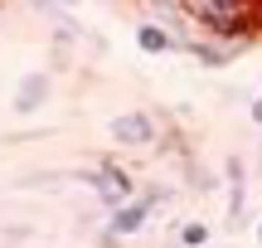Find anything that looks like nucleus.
Returning <instances> with one entry per match:
<instances>
[{
	"mask_svg": "<svg viewBox=\"0 0 262 248\" xmlns=\"http://www.w3.org/2000/svg\"><path fill=\"white\" fill-rule=\"evenodd\" d=\"M49 97H54V78L44 73V68H34V73H25L15 83V97H10V112L15 117H34L39 107L49 102Z\"/></svg>",
	"mask_w": 262,
	"mask_h": 248,
	"instance_id": "obj_4",
	"label": "nucleus"
},
{
	"mask_svg": "<svg viewBox=\"0 0 262 248\" xmlns=\"http://www.w3.org/2000/svg\"><path fill=\"white\" fill-rule=\"evenodd\" d=\"M180 10L189 15V25L209 29L233 54L262 34V0H180Z\"/></svg>",
	"mask_w": 262,
	"mask_h": 248,
	"instance_id": "obj_1",
	"label": "nucleus"
},
{
	"mask_svg": "<svg viewBox=\"0 0 262 248\" xmlns=\"http://www.w3.org/2000/svg\"><path fill=\"white\" fill-rule=\"evenodd\" d=\"M107 136H112L117 146H131V151H146V146H160V117L156 112H117L112 122H107Z\"/></svg>",
	"mask_w": 262,
	"mask_h": 248,
	"instance_id": "obj_2",
	"label": "nucleus"
},
{
	"mask_svg": "<svg viewBox=\"0 0 262 248\" xmlns=\"http://www.w3.org/2000/svg\"><path fill=\"white\" fill-rule=\"evenodd\" d=\"M257 166H262V146H257Z\"/></svg>",
	"mask_w": 262,
	"mask_h": 248,
	"instance_id": "obj_14",
	"label": "nucleus"
},
{
	"mask_svg": "<svg viewBox=\"0 0 262 248\" xmlns=\"http://www.w3.org/2000/svg\"><path fill=\"white\" fill-rule=\"evenodd\" d=\"M180 161H185V180H189V190H199V195H214V171H204V166H199V156H180Z\"/></svg>",
	"mask_w": 262,
	"mask_h": 248,
	"instance_id": "obj_8",
	"label": "nucleus"
},
{
	"mask_svg": "<svg viewBox=\"0 0 262 248\" xmlns=\"http://www.w3.org/2000/svg\"><path fill=\"white\" fill-rule=\"evenodd\" d=\"M180 54H189L194 64H204V68L233 64V49H228V44H209V39H180Z\"/></svg>",
	"mask_w": 262,
	"mask_h": 248,
	"instance_id": "obj_5",
	"label": "nucleus"
},
{
	"mask_svg": "<svg viewBox=\"0 0 262 248\" xmlns=\"http://www.w3.org/2000/svg\"><path fill=\"white\" fill-rule=\"evenodd\" d=\"M257 93H262V88H257Z\"/></svg>",
	"mask_w": 262,
	"mask_h": 248,
	"instance_id": "obj_15",
	"label": "nucleus"
},
{
	"mask_svg": "<svg viewBox=\"0 0 262 248\" xmlns=\"http://www.w3.org/2000/svg\"><path fill=\"white\" fill-rule=\"evenodd\" d=\"M136 49L141 54H170V49H180V39L165 25H156V19H141L136 25Z\"/></svg>",
	"mask_w": 262,
	"mask_h": 248,
	"instance_id": "obj_6",
	"label": "nucleus"
},
{
	"mask_svg": "<svg viewBox=\"0 0 262 248\" xmlns=\"http://www.w3.org/2000/svg\"><path fill=\"white\" fill-rule=\"evenodd\" d=\"M58 5H63V10H68V5H78V0H58Z\"/></svg>",
	"mask_w": 262,
	"mask_h": 248,
	"instance_id": "obj_13",
	"label": "nucleus"
},
{
	"mask_svg": "<svg viewBox=\"0 0 262 248\" xmlns=\"http://www.w3.org/2000/svg\"><path fill=\"white\" fill-rule=\"evenodd\" d=\"M248 117H253V122H257V127H262V93H257V97H253V107H248Z\"/></svg>",
	"mask_w": 262,
	"mask_h": 248,
	"instance_id": "obj_11",
	"label": "nucleus"
},
{
	"mask_svg": "<svg viewBox=\"0 0 262 248\" xmlns=\"http://www.w3.org/2000/svg\"><path fill=\"white\" fill-rule=\"evenodd\" d=\"M209 239H214V229L204 219H185L175 229V248H209Z\"/></svg>",
	"mask_w": 262,
	"mask_h": 248,
	"instance_id": "obj_7",
	"label": "nucleus"
},
{
	"mask_svg": "<svg viewBox=\"0 0 262 248\" xmlns=\"http://www.w3.org/2000/svg\"><path fill=\"white\" fill-rule=\"evenodd\" d=\"M25 243H29V224H10L0 239V248H25Z\"/></svg>",
	"mask_w": 262,
	"mask_h": 248,
	"instance_id": "obj_10",
	"label": "nucleus"
},
{
	"mask_svg": "<svg viewBox=\"0 0 262 248\" xmlns=\"http://www.w3.org/2000/svg\"><path fill=\"white\" fill-rule=\"evenodd\" d=\"M253 239H257V248H262V219H257V229H253Z\"/></svg>",
	"mask_w": 262,
	"mask_h": 248,
	"instance_id": "obj_12",
	"label": "nucleus"
},
{
	"mask_svg": "<svg viewBox=\"0 0 262 248\" xmlns=\"http://www.w3.org/2000/svg\"><path fill=\"white\" fill-rule=\"evenodd\" d=\"M136 200L146 204L150 214H160V210H165L170 200H175V190H170V185H160V180H146V185H141V190H136Z\"/></svg>",
	"mask_w": 262,
	"mask_h": 248,
	"instance_id": "obj_9",
	"label": "nucleus"
},
{
	"mask_svg": "<svg viewBox=\"0 0 262 248\" xmlns=\"http://www.w3.org/2000/svg\"><path fill=\"white\" fill-rule=\"evenodd\" d=\"M146 224H150V210H146L141 200H126L122 210H112V214H107V224H102V239H97V243H102V248H117L122 239L141 234Z\"/></svg>",
	"mask_w": 262,
	"mask_h": 248,
	"instance_id": "obj_3",
	"label": "nucleus"
}]
</instances>
